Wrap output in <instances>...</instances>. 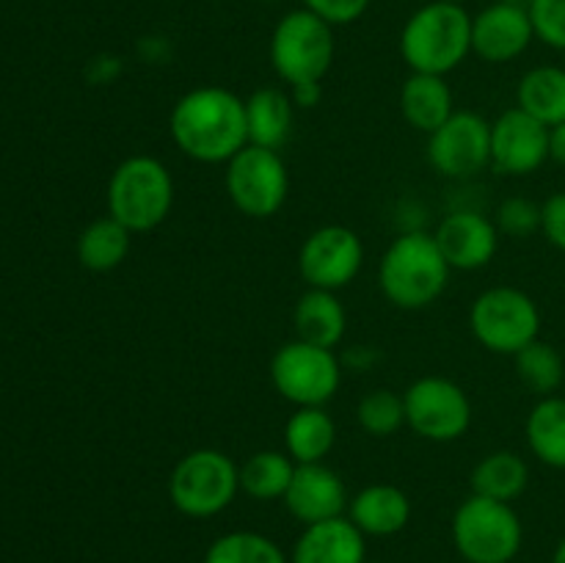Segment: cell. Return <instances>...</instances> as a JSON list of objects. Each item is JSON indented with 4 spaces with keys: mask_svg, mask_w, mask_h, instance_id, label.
I'll list each match as a JSON object with an SVG mask.
<instances>
[{
    "mask_svg": "<svg viewBox=\"0 0 565 563\" xmlns=\"http://www.w3.org/2000/svg\"><path fill=\"white\" fill-rule=\"evenodd\" d=\"M450 263L434 232L412 230L390 243L379 263L381 293L397 309H425L450 285Z\"/></svg>",
    "mask_w": 565,
    "mask_h": 563,
    "instance_id": "cell-2",
    "label": "cell"
},
{
    "mask_svg": "<svg viewBox=\"0 0 565 563\" xmlns=\"http://www.w3.org/2000/svg\"><path fill=\"white\" fill-rule=\"evenodd\" d=\"M401 114L414 130L430 136L436 127H441L456 114L450 83L441 75L412 72L401 88Z\"/></svg>",
    "mask_w": 565,
    "mask_h": 563,
    "instance_id": "cell-20",
    "label": "cell"
},
{
    "mask_svg": "<svg viewBox=\"0 0 565 563\" xmlns=\"http://www.w3.org/2000/svg\"><path fill=\"white\" fill-rule=\"evenodd\" d=\"M290 563H367V535L348 517L303 524Z\"/></svg>",
    "mask_w": 565,
    "mask_h": 563,
    "instance_id": "cell-18",
    "label": "cell"
},
{
    "mask_svg": "<svg viewBox=\"0 0 565 563\" xmlns=\"http://www.w3.org/2000/svg\"><path fill=\"white\" fill-rule=\"evenodd\" d=\"M441 3H458V6H463V3H469V0H441Z\"/></svg>",
    "mask_w": 565,
    "mask_h": 563,
    "instance_id": "cell-39",
    "label": "cell"
},
{
    "mask_svg": "<svg viewBox=\"0 0 565 563\" xmlns=\"http://www.w3.org/2000/svg\"><path fill=\"white\" fill-rule=\"evenodd\" d=\"M348 489L340 472L318 464H296V475L290 480V489L285 495L287 511L301 524L326 522V519L345 517L348 511Z\"/></svg>",
    "mask_w": 565,
    "mask_h": 563,
    "instance_id": "cell-17",
    "label": "cell"
},
{
    "mask_svg": "<svg viewBox=\"0 0 565 563\" xmlns=\"http://www.w3.org/2000/svg\"><path fill=\"white\" fill-rule=\"evenodd\" d=\"M535 28L527 6L500 0L472 17V53L489 64L516 61L533 44Z\"/></svg>",
    "mask_w": 565,
    "mask_h": 563,
    "instance_id": "cell-15",
    "label": "cell"
},
{
    "mask_svg": "<svg viewBox=\"0 0 565 563\" xmlns=\"http://www.w3.org/2000/svg\"><path fill=\"white\" fill-rule=\"evenodd\" d=\"M516 108L555 127L565 121V70L563 66H533L516 86Z\"/></svg>",
    "mask_w": 565,
    "mask_h": 563,
    "instance_id": "cell-24",
    "label": "cell"
},
{
    "mask_svg": "<svg viewBox=\"0 0 565 563\" xmlns=\"http://www.w3.org/2000/svg\"><path fill=\"white\" fill-rule=\"evenodd\" d=\"M130 246L132 232L119 224L114 215H103V219L92 221L77 237V259L83 268L94 270V274H108L125 263Z\"/></svg>",
    "mask_w": 565,
    "mask_h": 563,
    "instance_id": "cell-26",
    "label": "cell"
},
{
    "mask_svg": "<svg viewBox=\"0 0 565 563\" xmlns=\"http://www.w3.org/2000/svg\"><path fill=\"white\" fill-rule=\"evenodd\" d=\"M434 171L450 180H467L491 166V121L475 110H456L428 136Z\"/></svg>",
    "mask_w": 565,
    "mask_h": 563,
    "instance_id": "cell-13",
    "label": "cell"
},
{
    "mask_svg": "<svg viewBox=\"0 0 565 563\" xmlns=\"http://www.w3.org/2000/svg\"><path fill=\"white\" fill-rule=\"evenodd\" d=\"M541 232L552 246L565 252V191L552 193L541 204Z\"/></svg>",
    "mask_w": 565,
    "mask_h": 563,
    "instance_id": "cell-35",
    "label": "cell"
},
{
    "mask_svg": "<svg viewBox=\"0 0 565 563\" xmlns=\"http://www.w3.org/2000/svg\"><path fill=\"white\" fill-rule=\"evenodd\" d=\"M292 326H296L298 340L320 348H334L345 337L348 315L337 293L309 287L292 309Z\"/></svg>",
    "mask_w": 565,
    "mask_h": 563,
    "instance_id": "cell-21",
    "label": "cell"
},
{
    "mask_svg": "<svg viewBox=\"0 0 565 563\" xmlns=\"http://www.w3.org/2000/svg\"><path fill=\"white\" fill-rule=\"evenodd\" d=\"M406 425L428 442H456L472 425V403L461 384L441 375H423L403 395Z\"/></svg>",
    "mask_w": 565,
    "mask_h": 563,
    "instance_id": "cell-11",
    "label": "cell"
},
{
    "mask_svg": "<svg viewBox=\"0 0 565 563\" xmlns=\"http://www.w3.org/2000/svg\"><path fill=\"white\" fill-rule=\"evenodd\" d=\"M292 110H296V105H292L290 94H287L285 88H257V92L246 99L248 144H257V147L276 149V152H279V149L290 141Z\"/></svg>",
    "mask_w": 565,
    "mask_h": 563,
    "instance_id": "cell-22",
    "label": "cell"
},
{
    "mask_svg": "<svg viewBox=\"0 0 565 563\" xmlns=\"http://www.w3.org/2000/svg\"><path fill=\"white\" fill-rule=\"evenodd\" d=\"M230 202L248 219H270L279 213L290 193V174L276 149L246 144L226 163L224 174Z\"/></svg>",
    "mask_w": 565,
    "mask_h": 563,
    "instance_id": "cell-10",
    "label": "cell"
},
{
    "mask_svg": "<svg viewBox=\"0 0 565 563\" xmlns=\"http://www.w3.org/2000/svg\"><path fill=\"white\" fill-rule=\"evenodd\" d=\"M472 53V14L458 3L419 6L401 31V55L412 72L450 75Z\"/></svg>",
    "mask_w": 565,
    "mask_h": 563,
    "instance_id": "cell-3",
    "label": "cell"
},
{
    "mask_svg": "<svg viewBox=\"0 0 565 563\" xmlns=\"http://www.w3.org/2000/svg\"><path fill=\"white\" fill-rule=\"evenodd\" d=\"M290 99L296 108H315L323 99V83H298V86H290Z\"/></svg>",
    "mask_w": 565,
    "mask_h": 563,
    "instance_id": "cell-36",
    "label": "cell"
},
{
    "mask_svg": "<svg viewBox=\"0 0 565 563\" xmlns=\"http://www.w3.org/2000/svg\"><path fill=\"white\" fill-rule=\"evenodd\" d=\"M303 9L315 11L318 17H323L329 25H351L359 17H364V11L370 9L373 0H301Z\"/></svg>",
    "mask_w": 565,
    "mask_h": 563,
    "instance_id": "cell-34",
    "label": "cell"
},
{
    "mask_svg": "<svg viewBox=\"0 0 565 563\" xmlns=\"http://www.w3.org/2000/svg\"><path fill=\"white\" fill-rule=\"evenodd\" d=\"M108 215L127 230H158L174 208V180L163 160L152 155H132L121 160L108 180Z\"/></svg>",
    "mask_w": 565,
    "mask_h": 563,
    "instance_id": "cell-4",
    "label": "cell"
},
{
    "mask_svg": "<svg viewBox=\"0 0 565 563\" xmlns=\"http://www.w3.org/2000/svg\"><path fill=\"white\" fill-rule=\"evenodd\" d=\"M530 484V467L519 453L494 450L480 458L472 469V495L489 497V500L513 502L524 495Z\"/></svg>",
    "mask_w": 565,
    "mask_h": 563,
    "instance_id": "cell-25",
    "label": "cell"
},
{
    "mask_svg": "<svg viewBox=\"0 0 565 563\" xmlns=\"http://www.w3.org/2000/svg\"><path fill=\"white\" fill-rule=\"evenodd\" d=\"M364 265V243L351 226H318L298 252V270L309 287L318 290H342L359 276Z\"/></svg>",
    "mask_w": 565,
    "mask_h": 563,
    "instance_id": "cell-12",
    "label": "cell"
},
{
    "mask_svg": "<svg viewBox=\"0 0 565 563\" xmlns=\"http://www.w3.org/2000/svg\"><path fill=\"white\" fill-rule=\"evenodd\" d=\"M535 39L565 53V0H530Z\"/></svg>",
    "mask_w": 565,
    "mask_h": 563,
    "instance_id": "cell-33",
    "label": "cell"
},
{
    "mask_svg": "<svg viewBox=\"0 0 565 563\" xmlns=\"http://www.w3.org/2000/svg\"><path fill=\"white\" fill-rule=\"evenodd\" d=\"M348 519L373 539L401 533L412 519V500L392 484H370L359 489L348 502Z\"/></svg>",
    "mask_w": 565,
    "mask_h": 563,
    "instance_id": "cell-19",
    "label": "cell"
},
{
    "mask_svg": "<svg viewBox=\"0 0 565 563\" xmlns=\"http://www.w3.org/2000/svg\"><path fill=\"white\" fill-rule=\"evenodd\" d=\"M177 149L196 163H230L248 144L246 99L224 86L182 94L169 116Z\"/></svg>",
    "mask_w": 565,
    "mask_h": 563,
    "instance_id": "cell-1",
    "label": "cell"
},
{
    "mask_svg": "<svg viewBox=\"0 0 565 563\" xmlns=\"http://www.w3.org/2000/svg\"><path fill=\"white\" fill-rule=\"evenodd\" d=\"M469 329L486 351L516 357L522 348L539 340L541 309L533 296L519 287H489L472 301Z\"/></svg>",
    "mask_w": 565,
    "mask_h": 563,
    "instance_id": "cell-8",
    "label": "cell"
},
{
    "mask_svg": "<svg viewBox=\"0 0 565 563\" xmlns=\"http://www.w3.org/2000/svg\"><path fill=\"white\" fill-rule=\"evenodd\" d=\"M550 160V127L522 108H508L491 121V169L505 177H527Z\"/></svg>",
    "mask_w": 565,
    "mask_h": 563,
    "instance_id": "cell-14",
    "label": "cell"
},
{
    "mask_svg": "<svg viewBox=\"0 0 565 563\" xmlns=\"http://www.w3.org/2000/svg\"><path fill=\"white\" fill-rule=\"evenodd\" d=\"M524 434H527L530 453L541 464L552 469H565V397H541L530 408Z\"/></svg>",
    "mask_w": 565,
    "mask_h": 563,
    "instance_id": "cell-27",
    "label": "cell"
},
{
    "mask_svg": "<svg viewBox=\"0 0 565 563\" xmlns=\"http://www.w3.org/2000/svg\"><path fill=\"white\" fill-rule=\"evenodd\" d=\"M292 475L296 461L285 450H257L241 464V491L259 502L285 500Z\"/></svg>",
    "mask_w": 565,
    "mask_h": 563,
    "instance_id": "cell-28",
    "label": "cell"
},
{
    "mask_svg": "<svg viewBox=\"0 0 565 563\" xmlns=\"http://www.w3.org/2000/svg\"><path fill=\"white\" fill-rule=\"evenodd\" d=\"M552 563H565V539L557 544L555 555H552Z\"/></svg>",
    "mask_w": 565,
    "mask_h": 563,
    "instance_id": "cell-38",
    "label": "cell"
},
{
    "mask_svg": "<svg viewBox=\"0 0 565 563\" xmlns=\"http://www.w3.org/2000/svg\"><path fill=\"white\" fill-rule=\"evenodd\" d=\"M334 25L309 9L287 11L270 33V66L287 86L320 83L334 64Z\"/></svg>",
    "mask_w": 565,
    "mask_h": 563,
    "instance_id": "cell-7",
    "label": "cell"
},
{
    "mask_svg": "<svg viewBox=\"0 0 565 563\" xmlns=\"http://www.w3.org/2000/svg\"><path fill=\"white\" fill-rule=\"evenodd\" d=\"M434 237L452 270L486 268L500 248V230L478 210H456L445 215Z\"/></svg>",
    "mask_w": 565,
    "mask_h": 563,
    "instance_id": "cell-16",
    "label": "cell"
},
{
    "mask_svg": "<svg viewBox=\"0 0 565 563\" xmlns=\"http://www.w3.org/2000/svg\"><path fill=\"white\" fill-rule=\"evenodd\" d=\"M241 491V467L215 447L185 453L169 475V500L182 517L210 519L235 502Z\"/></svg>",
    "mask_w": 565,
    "mask_h": 563,
    "instance_id": "cell-5",
    "label": "cell"
},
{
    "mask_svg": "<svg viewBox=\"0 0 565 563\" xmlns=\"http://www.w3.org/2000/svg\"><path fill=\"white\" fill-rule=\"evenodd\" d=\"M550 160L565 166V121L550 127Z\"/></svg>",
    "mask_w": 565,
    "mask_h": 563,
    "instance_id": "cell-37",
    "label": "cell"
},
{
    "mask_svg": "<svg viewBox=\"0 0 565 563\" xmlns=\"http://www.w3.org/2000/svg\"><path fill=\"white\" fill-rule=\"evenodd\" d=\"M270 381L274 390L296 408L326 406L340 392L342 362L334 348H320L296 337L270 359Z\"/></svg>",
    "mask_w": 565,
    "mask_h": 563,
    "instance_id": "cell-9",
    "label": "cell"
},
{
    "mask_svg": "<svg viewBox=\"0 0 565 563\" xmlns=\"http://www.w3.org/2000/svg\"><path fill=\"white\" fill-rule=\"evenodd\" d=\"M202 563H290V555H285L270 535L257 530H232L207 546Z\"/></svg>",
    "mask_w": 565,
    "mask_h": 563,
    "instance_id": "cell-29",
    "label": "cell"
},
{
    "mask_svg": "<svg viewBox=\"0 0 565 563\" xmlns=\"http://www.w3.org/2000/svg\"><path fill=\"white\" fill-rule=\"evenodd\" d=\"M356 419L364 434L392 436L406 425V403L392 390H373L359 401Z\"/></svg>",
    "mask_w": 565,
    "mask_h": 563,
    "instance_id": "cell-31",
    "label": "cell"
},
{
    "mask_svg": "<svg viewBox=\"0 0 565 563\" xmlns=\"http://www.w3.org/2000/svg\"><path fill=\"white\" fill-rule=\"evenodd\" d=\"M452 544L467 563H511L524 541V524L511 502L469 495L450 522Z\"/></svg>",
    "mask_w": 565,
    "mask_h": 563,
    "instance_id": "cell-6",
    "label": "cell"
},
{
    "mask_svg": "<svg viewBox=\"0 0 565 563\" xmlns=\"http://www.w3.org/2000/svg\"><path fill=\"white\" fill-rule=\"evenodd\" d=\"M513 362H516L519 381L541 397L555 395V390L565 379V362L561 351H557L552 342L541 340V337L530 342L527 348H522V351L513 357Z\"/></svg>",
    "mask_w": 565,
    "mask_h": 563,
    "instance_id": "cell-30",
    "label": "cell"
},
{
    "mask_svg": "<svg viewBox=\"0 0 565 563\" xmlns=\"http://www.w3.org/2000/svg\"><path fill=\"white\" fill-rule=\"evenodd\" d=\"M337 423L326 406H301L285 423V453L296 464H318L334 450Z\"/></svg>",
    "mask_w": 565,
    "mask_h": 563,
    "instance_id": "cell-23",
    "label": "cell"
},
{
    "mask_svg": "<svg viewBox=\"0 0 565 563\" xmlns=\"http://www.w3.org/2000/svg\"><path fill=\"white\" fill-rule=\"evenodd\" d=\"M497 230L508 237H527L541 232V204L533 199L511 196L497 208Z\"/></svg>",
    "mask_w": 565,
    "mask_h": 563,
    "instance_id": "cell-32",
    "label": "cell"
}]
</instances>
